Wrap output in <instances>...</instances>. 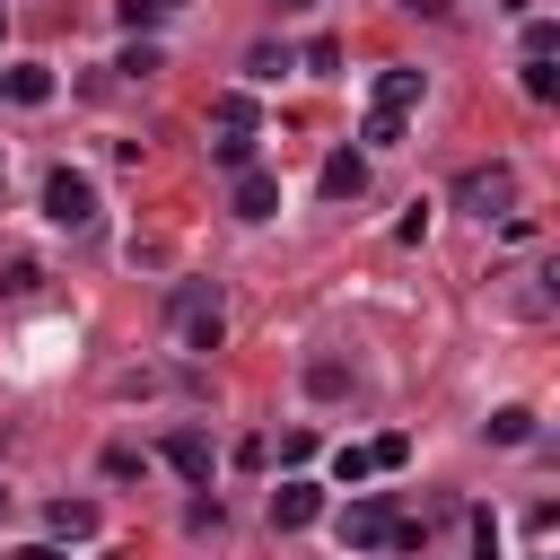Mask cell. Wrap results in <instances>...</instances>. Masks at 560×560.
Instances as JSON below:
<instances>
[{"mask_svg":"<svg viewBox=\"0 0 560 560\" xmlns=\"http://www.w3.org/2000/svg\"><path fill=\"white\" fill-rule=\"evenodd\" d=\"M341 542H350V551H411L420 525H411L394 499H350V508H341Z\"/></svg>","mask_w":560,"mask_h":560,"instance_id":"obj_1","label":"cell"},{"mask_svg":"<svg viewBox=\"0 0 560 560\" xmlns=\"http://www.w3.org/2000/svg\"><path fill=\"white\" fill-rule=\"evenodd\" d=\"M166 324H175V341H184V350H219V332H228V306H219V289H210V280H175V298H166Z\"/></svg>","mask_w":560,"mask_h":560,"instance_id":"obj_2","label":"cell"},{"mask_svg":"<svg viewBox=\"0 0 560 560\" xmlns=\"http://www.w3.org/2000/svg\"><path fill=\"white\" fill-rule=\"evenodd\" d=\"M455 201H464L472 219H516V166H499V158H490V166H464V175H455Z\"/></svg>","mask_w":560,"mask_h":560,"instance_id":"obj_3","label":"cell"},{"mask_svg":"<svg viewBox=\"0 0 560 560\" xmlns=\"http://www.w3.org/2000/svg\"><path fill=\"white\" fill-rule=\"evenodd\" d=\"M44 219H52V228H96V184H88L79 166H52V175H44Z\"/></svg>","mask_w":560,"mask_h":560,"instance_id":"obj_4","label":"cell"},{"mask_svg":"<svg viewBox=\"0 0 560 560\" xmlns=\"http://www.w3.org/2000/svg\"><path fill=\"white\" fill-rule=\"evenodd\" d=\"M158 455H166L184 481H201V490H210V472H219V446H210L201 429H166V446H158Z\"/></svg>","mask_w":560,"mask_h":560,"instance_id":"obj_5","label":"cell"},{"mask_svg":"<svg viewBox=\"0 0 560 560\" xmlns=\"http://www.w3.org/2000/svg\"><path fill=\"white\" fill-rule=\"evenodd\" d=\"M315 516H324V490H315V481H280V490H271V525H280V534H306Z\"/></svg>","mask_w":560,"mask_h":560,"instance_id":"obj_6","label":"cell"},{"mask_svg":"<svg viewBox=\"0 0 560 560\" xmlns=\"http://www.w3.org/2000/svg\"><path fill=\"white\" fill-rule=\"evenodd\" d=\"M411 105H420V70H411V61L376 70V105H368V114H402V122H411Z\"/></svg>","mask_w":560,"mask_h":560,"instance_id":"obj_7","label":"cell"},{"mask_svg":"<svg viewBox=\"0 0 560 560\" xmlns=\"http://www.w3.org/2000/svg\"><path fill=\"white\" fill-rule=\"evenodd\" d=\"M228 210H236V219H271V210H280V175L245 166V175H236V192H228Z\"/></svg>","mask_w":560,"mask_h":560,"instance_id":"obj_8","label":"cell"},{"mask_svg":"<svg viewBox=\"0 0 560 560\" xmlns=\"http://www.w3.org/2000/svg\"><path fill=\"white\" fill-rule=\"evenodd\" d=\"M359 192H368V158L359 149H332L324 158V201H359Z\"/></svg>","mask_w":560,"mask_h":560,"instance_id":"obj_9","label":"cell"},{"mask_svg":"<svg viewBox=\"0 0 560 560\" xmlns=\"http://www.w3.org/2000/svg\"><path fill=\"white\" fill-rule=\"evenodd\" d=\"M0 96H18V105H44V96H52V70H44V61H18V70L0 79Z\"/></svg>","mask_w":560,"mask_h":560,"instance_id":"obj_10","label":"cell"},{"mask_svg":"<svg viewBox=\"0 0 560 560\" xmlns=\"http://www.w3.org/2000/svg\"><path fill=\"white\" fill-rule=\"evenodd\" d=\"M481 429H490V446H525V438H534V411H525V402H499Z\"/></svg>","mask_w":560,"mask_h":560,"instance_id":"obj_11","label":"cell"},{"mask_svg":"<svg viewBox=\"0 0 560 560\" xmlns=\"http://www.w3.org/2000/svg\"><path fill=\"white\" fill-rule=\"evenodd\" d=\"M210 122H219V131H254V96H245V88H219V96H210Z\"/></svg>","mask_w":560,"mask_h":560,"instance_id":"obj_12","label":"cell"},{"mask_svg":"<svg viewBox=\"0 0 560 560\" xmlns=\"http://www.w3.org/2000/svg\"><path fill=\"white\" fill-rule=\"evenodd\" d=\"M52 534H61V542H88V534H96V508H88V499H52Z\"/></svg>","mask_w":560,"mask_h":560,"instance_id":"obj_13","label":"cell"},{"mask_svg":"<svg viewBox=\"0 0 560 560\" xmlns=\"http://www.w3.org/2000/svg\"><path fill=\"white\" fill-rule=\"evenodd\" d=\"M280 70H298L289 44H254V52H245V79H280Z\"/></svg>","mask_w":560,"mask_h":560,"instance_id":"obj_14","label":"cell"},{"mask_svg":"<svg viewBox=\"0 0 560 560\" xmlns=\"http://www.w3.org/2000/svg\"><path fill=\"white\" fill-rule=\"evenodd\" d=\"M516 88H525L534 105H551V96H560V70H551V61H516Z\"/></svg>","mask_w":560,"mask_h":560,"instance_id":"obj_15","label":"cell"},{"mask_svg":"<svg viewBox=\"0 0 560 560\" xmlns=\"http://www.w3.org/2000/svg\"><path fill=\"white\" fill-rule=\"evenodd\" d=\"M210 158H219L228 175H245V166H254V131H219V140H210Z\"/></svg>","mask_w":560,"mask_h":560,"instance_id":"obj_16","label":"cell"},{"mask_svg":"<svg viewBox=\"0 0 560 560\" xmlns=\"http://www.w3.org/2000/svg\"><path fill=\"white\" fill-rule=\"evenodd\" d=\"M306 394H315V402H341V394H350V368L315 359V368H306Z\"/></svg>","mask_w":560,"mask_h":560,"instance_id":"obj_17","label":"cell"},{"mask_svg":"<svg viewBox=\"0 0 560 560\" xmlns=\"http://www.w3.org/2000/svg\"><path fill=\"white\" fill-rule=\"evenodd\" d=\"M35 289H44V262H26V254L0 262V298H35Z\"/></svg>","mask_w":560,"mask_h":560,"instance_id":"obj_18","label":"cell"},{"mask_svg":"<svg viewBox=\"0 0 560 560\" xmlns=\"http://www.w3.org/2000/svg\"><path fill=\"white\" fill-rule=\"evenodd\" d=\"M368 472H376V455H368V446H341V455H332V481H341V490H359Z\"/></svg>","mask_w":560,"mask_h":560,"instance_id":"obj_19","label":"cell"},{"mask_svg":"<svg viewBox=\"0 0 560 560\" xmlns=\"http://www.w3.org/2000/svg\"><path fill=\"white\" fill-rule=\"evenodd\" d=\"M560 52V26L551 18H525V61H551Z\"/></svg>","mask_w":560,"mask_h":560,"instance_id":"obj_20","label":"cell"},{"mask_svg":"<svg viewBox=\"0 0 560 560\" xmlns=\"http://www.w3.org/2000/svg\"><path fill=\"white\" fill-rule=\"evenodd\" d=\"M114 70H131V79H149V70H166V52H158V44H122V61H114Z\"/></svg>","mask_w":560,"mask_h":560,"instance_id":"obj_21","label":"cell"},{"mask_svg":"<svg viewBox=\"0 0 560 560\" xmlns=\"http://www.w3.org/2000/svg\"><path fill=\"white\" fill-rule=\"evenodd\" d=\"M359 140H368V149H394V140H402V114H368Z\"/></svg>","mask_w":560,"mask_h":560,"instance_id":"obj_22","label":"cell"},{"mask_svg":"<svg viewBox=\"0 0 560 560\" xmlns=\"http://www.w3.org/2000/svg\"><path fill=\"white\" fill-rule=\"evenodd\" d=\"M184 525H192V534H219V525H228V508H219V499H192V508H184Z\"/></svg>","mask_w":560,"mask_h":560,"instance_id":"obj_23","label":"cell"},{"mask_svg":"<svg viewBox=\"0 0 560 560\" xmlns=\"http://www.w3.org/2000/svg\"><path fill=\"white\" fill-rule=\"evenodd\" d=\"M472 551H481V560H499V516H490V508H472Z\"/></svg>","mask_w":560,"mask_h":560,"instance_id":"obj_24","label":"cell"},{"mask_svg":"<svg viewBox=\"0 0 560 560\" xmlns=\"http://www.w3.org/2000/svg\"><path fill=\"white\" fill-rule=\"evenodd\" d=\"M9 560H61V551H52V542H18Z\"/></svg>","mask_w":560,"mask_h":560,"instance_id":"obj_25","label":"cell"},{"mask_svg":"<svg viewBox=\"0 0 560 560\" xmlns=\"http://www.w3.org/2000/svg\"><path fill=\"white\" fill-rule=\"evenodd\" d=\"M402 9H411V18H446L455 0H402Z\"/></svg>","mask_w":560,"mask_h":560,"instance_id":"obj_26","label":"cell"},{"mask_svg":"<svg viewBox=\"0 0 560 560\" xmlns=\"http://www.w3.org/2000/svg\"><path fill=\"white\" fill-rule=\"evenodd\" d=\"M499 9H516V18H534V0H499Z\"/></svg>","mask_w":560,"mask_h":560,"instance_id":"obj_27","label":"cell"},{"mask_svg":"<svg viewBox=\"0 0 560 560\" xmlns=\"http://www.w3.org/2000/svg\"><path fill=\"white\" fill-rule=\"evenodd\" d=\"M149 9H184V0H149Z\"/></svg>","mask_w":560,"mask_h":560,"instance_id":"obj_28","label":"cell"},{"mask_svg":"<svg viewBox=\"0 0 560 560\" xmlns=\"http://www.w3.org/2000/svg\"><path fill=\"white\" fill-rule=\"evenodd\" d=\"M0 516H9V490H0Z\"/></svg>","mask_w":560,"mask_h":560,"instance_id":"obj_29","label":"cell"},{"mask_svg":"<svg viewBox=\"0 0 560 560\" xmlns=\"http://www.w3.org/2000/svg\"><path fill=\"white\" fill-rule=\"evenodd\" d=\"M280 9H306V0H280Z\"/></svg>","mask_w":560,"mask_h":560,"instance_id":"obj_30","label":"cell"}]
</instances>
